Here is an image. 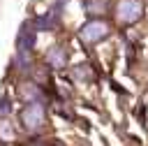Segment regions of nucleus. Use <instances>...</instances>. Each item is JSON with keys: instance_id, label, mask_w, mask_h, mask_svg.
<instances>
[{"instance_id": "423d86ee", "label": "nucleus", "mask_w": 148, "mask_h": 146, "mask_svg": "<svg viewBox=\"0 0 148 146\" xmlns=\"http://www.w3.org/2000/svg\"><path fill=\"white\" fill-rule=\"evenodd\" d=\"M23 95H25L28 100H32V104H37V100H42V90H39L37 86H25V88H23Z\"/></svg>"}, {"instance_id": "f03ea898", "label": "nucleus", "mask_w": 148, "mask_h": 146, "mask_svg": "<svg viewBox=\"0 0 148 146\" xmlns=\"http://www.w3.org/2000/svg\"><path fill=\"white\" fill-rule=\"evenodd\" d=\"M141 16V2L139 0H120L116 7V19L120 23H134Z\"/></svg>"}, {"instance_id": "0eeeda50", "label": "nucleus", "mask_w": 148, "mask_h": 146, "mask_svg": "<svg viewBox=\"0 0 148 146\" xmlns=\"http://www.w3.org/2000/svg\"><path fill=\"white\" fill-rule=\"evenodd\" d=\"M9 111V102L7 100H0V114H7Z\"/></svg>"}, {"instance_id": "f257e3e1", "label": "nucleus", "mask_w": 148, "mask_h": 146, "mask_svg": "<svg viewBox=\"0 0 148 146\" xmlns=\"http://www.w3.org/2000/svg\"><path fill=\"white\" fill-rule=\"evenodd\" d=\"M21 123L25 130H39L44 123H46V114L42 109V104H28L23 111H21Z\"/></svg>"}, {"instance_id": "7ed1b4c3", "label": "nucleus", "mask_w": 148, "mask_h": 146, "mask_svg": "<svg viewBox=\"0 0 148 146\" xmlns=\"http://www.w3.org/2000/svg\"><path fill=\"white\" fill-rule=\"evenodd\" d=\"M79 35H81V39L86 44H95V42H99V39H104L109 35V25L104 21H90V23H86L81 28Z\"/></svg>"}, {"instance_id": "39448f33", "label": "nucleus", "mask_w": 148, "mask_h": 146, "mask_svg": "<svg viewBox=\"0 0 148 146\" xmlns=\"http://www.w3.org/2000/svg\"><path fill=\"white\" fill-rule=\"evenodd\" d=\"M46 63H49L51 67L60 70V67H65V65H67V53H65L60 46H53V49L46 53Z\"/></svg>"}, {"instance_id": "20e7f679", "label": "nucleus", "mask_w": 148, "mask_h": 146, "mask_svg": "<svg viewBox=\"0 0 148 146\" xmlns=\"http://www.w3.org/2000/svg\"><path fill=\"white\" fill-rule=\"evenodd\" d=\"M35 30H30V23H23V28L18 30V39H16V46H18V53H30L32 46H35Z\"/></svg>"}]
</instances>
